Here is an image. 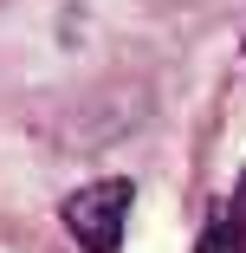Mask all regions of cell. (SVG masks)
Returning a JSON list of instances; mask_svg holds the SVG:
<instances>
[{
	"label": "cell",
	"instance_id": "1",
	"mask_svg": "<svg viewBox=\"0 0 246 253\" xmlns=\"http://www.w3.org/2000/svg\"><path fill=\"white\" fill-rule=\"evenodd\" d=\"M123 214H130V182H91L65 201V227L78 234L84 253H117L123 247Z\"/></svg>",
	"mask_w": 246,
	"mask_h": 253
},
{
	"label": "cell",
	"instance_id": "2",
	"mask_svg": "<svg viewBox=\"0 0 246 253\" xmlns=\"http://www.w3.org/2000/svg\"><path fill=\"white\" fill-rule=\"evenodd\" d=\"M194 253H240V227H233V208H227V201L208 214V234H201Z\"/></svg>",
	"mask_w": 246,
	"mask_h": 253
}]
</instances>
